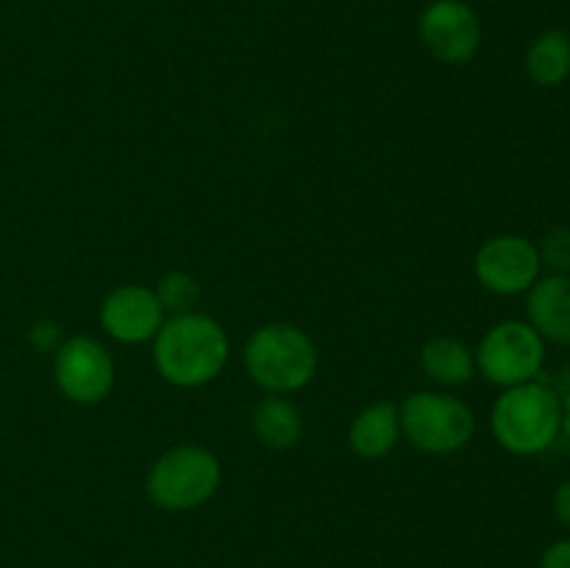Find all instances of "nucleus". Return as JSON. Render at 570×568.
<instances>
[{
  "instance_id": "8",
  "label": "nucleus",
  "mask_w": 570,
  "mask_h": 568,
  "mask_svg": "<svg viewBox=\"0 0 570 568\" xmlns=\"http://www.w3.org/2000/svg\"><path fill=\"white\" fill-rule=\"evenodd\" d=\"M540 254L532 239L521 234H499L490 237L473 259V273L479 284L495 295L529 293L540 278Z\"/></svg>"
},
{
  "instance_id": "9",
  "label": "nucleus",
  "mask_w": 570,
  "mask_h": 568,
  "mask_svg": "<svg viewBox=\"0 0 570 568\" xmlns=\"http://www.w3.org/2000/svg\"><path fill=\"white\" fill-rule=\"evenodd\" d=\"M56 384L61 395L76 404H98L106 399L115 382V365L111 356L98 340L70 337L56 349L53 360Z\"/></svg>"
},
{
  "instance_id": "18",
  "label": "nucleus",
  "mask_w": 570,
  "mask_h": 568,
  "mask_svg": "<svg viewBox=\"0 0 570 568\" xmlns=\"http://www.w3.org/2000/svg\"><path fill=\"white\" fill-rule=\"evenodd\" d=\"M540 568H570V538L554 540L540 557Z\"/></svg>"
},
{
  "instance_id": "14",
  "label": "nucleus",
  "mask_w": 570,
  "mask_h": 568,
  "mask_svg": "<svg viewBox=\"0 0 570 568\" xmlns=\"http://www.w3.org/2000/svg\"><path fill=\"white\" fill-rule=\"evenodd\" d=\"M421 365L429 373V379L454 388V384L471 382L473 371H476V356L462 340L432 337L421 349Z\"/></svg>"
},
{
  "instance_id": "11",
  "label": "nucleus",
  "mask_w": 570,
  "mask_h": 568,
  "mask_svg": "<svg viewBox=\"0 0 570 568\" xmlns=\"http://www.w3.org/2000/svg\"><path fill=\"white\" fill-rule=\"evenodd\" d=\"M529 326L543 340L557 345H570V276L538 278L527 298Z\"/></svg>"
},
{
  "instance_id": "3",
  "label": "nucleus",
  "mask_w": 570,
  "mask_h": 568,
  "mask_svg": "<svg viewBox=\"0 0 570 568\" xmlns=\"http://www.w3.org/2000/svg\"><path fill=\"white\" fill-rule=\"evenodd\" d=\"M245 368L259 388L271 393H293L315 376V343L298 326L271 323L256 329L245 343Z\"/></svg>"
},
{
  "instance_id": "2",
  "label": "nucleus",
  "mask_w": 570,
  "mask_h": 568,
  "mask_svg": "<svg viewBox=\"0 0 570 568\" xmlns=\"http://www.w3.org/2000/svg\"><path fill=\"white\" fill-rule=\"evenodd\" d=\"M490 427L501 449L510 454H540L560 438V399L538 379L504 388L493 404Z\"/></svg>"
},
{
  "instance_id": "16",
  "label": "nucleus",
  "mask_w": 570,
  "mask_h": 568,
  "mask_svg": "<svg viewBox=\"0 0 570 568\" xmlns=\"http://www.w3.org/2000/svg\"><path fill=\"white\" fill-rule=\"evenodd\" d=\"M156 298H159L161 310L173 312V315H184V312L193 310V304L198 301V284L189 273L173 271L165 273L159 282V287L154 290Z\"/></svg>"
},
{
  "instance_id": "7",
  "label": "nucleus",
  "mask_w": 570,
  "mask_h": 568,
  "mask_svg": "<svg viewBox=\"0 0 570 568\" xmlns=\"http://www.w3.org/2000/svg\"><path fill=\"white\" fill-rule=\"evenodd\" d=\"M421 45L445 65H468L482 45V22L465 0H432L417 17Z\"/></svg>"
},
{
  "instance_id": "13",
  "label": "nucleus",
  "mask_w": 570,
  "mask_h": 568,
  "mask_svg": "<svg viewBox=\"0 0 570 568\" xmlns=\"http://www.w3.org/2000/svg\"><path fill=\"white\" fill-rule=\"evenodd\" d=\"M527 72L538 87H560L570 76V33L551 28L527 50Z\"/></svg>"
},
{
  "instance_id": "17",
  "label": "nucleus",
  "mask_w": 570,
  "mask_h": 568,
  "mask_svg": "<svg viewBox=\"0 0 570 568\" xmlns=\"http://www.w3.org/2000/svg\"><path fill=\"white\" fill-rule=\"evenodd\" d=\"M540 265L549 267L557 276H570V228L557 226L540 239Z\"/></svg>"
},
{
  "instance_id": "6",
  "label": "nucleus",
  "mask_w": 570,
  "mask_h": 568,
  "mask_svg": "<svg viewBox=\"0 0 570 568\" xmlns=\"http://www.w3.org/2000/svg\"><path fill=\"white\" fill-rule=\"evenodd\" d=\"M476 368L501 388L534 382L546 362V340L527 321L495 323L476 349Z\"/></svg>"
},
{
  "instance_id": "1",
  "label": "nucleus",
  "mask_w": 570,
  "mask_h": 568,
  "mask_svg": "<svg viewBox=\"0 0 570 568\" xmlns=\"http://www.w3.org/2000/svg\"><path fill=\"white\" fill-rule=\"evenodd\" d=\"M228 337L220 323L200 312H184L161 323L154 337L156 371L176 388H200L223 371Z\"/></svg>"
},
{
  "instance_id": "21",
  "label": "nucleus",
  "mask_w": 570,
  "mask_h": 568,
  "mask_svg": "<svg viewBox=\"0 0 570 568\" xmlns=\"http://www.w3.org/2000/svg\"><path fill=\"white\" fill-rule=\"evenodd\" d=\"M560 432L570 440V390L566 393V399L560 401Z\"/></svg>"
},
{
  "instance_id": "5",
  "label": "nucleus",
  "mask_w": 570,
  "mask_h": 568,
  "mask_svg": "<svg viewBox=\"0 0 570 568\" xmlns=\"http://www.w3.org/2000/svg\"><path fill=\"white\" fill-rule=\"evenodd\" d=\"M401 432L426 454H451L473 438V412L465 401L443 393H412L399 410Z\"/></svg>"
},
{
  "instance_id": "15",
  "label": "nucleus",
  "mask_w": 570,
  "mask_h": 568,
  "mask_svg": "<svg viewBox=\"0 0 570 568\" xmlns=\"http://www.w3.org/2000/svg\"><path fill=\"white\" fill-rule=\"evenodd\" d=\"M301 415L293 401L267 395L254 410V432L267 449H293L301 440Z\"/></svg>"
},
{
  "instance_id": "12",
  "label": "nucleus",
  "mask_w": 570,
  "mask_h": 568,
  "mask_svg": "<svg viewBox=\"0 0 570 568\" xmlns=\"http://www.w3.org/2000/svg\"><path fill=\"white\" fill-rule=\"evenodd\" d=\"M401 434L399 407L393 401H376V404L365 407L360 415L354 418L348 432L351 449L365 460H379L387 454L395 445Z\"/></svg>"
},
{
  "instance_id": "4",
  "label": "nucleus",
  "mask_w": 570,
  "mask_h": 568,
  "mask_svg": "<svg viewBox=\"0 0 570 568\" xmlns=\"http://www.w3.org/2000/svg\"><path fill=\"white\" fill-rule=\"evenodd\" d=\"M220 462L204 445H176L150 466L148 490L150 501L161 510H195L217 493Z\"/></svg>"
},
{
  "instance_id": "19",
  "label": "nucleus",
  "mask_w": 570,
  "mask_h": 568,
  "mask_svg": "<svg viewBox=\"0 0 570 568\" xmlns=\"http://www.w3.org/2000/svg\"><path fill=\"white\" fill-rule=\"evenodd\" d=\"M31 343L37 345L39 351L59 349V329H56L53 321H39L31 326Z\"/></svg>"
},
{
  "instance_id": "10",
  "label": "nucleus",
  "mask_w": 570,
  "mask_h": 568,
  "mask_svg": "<svg viewBox=\"0 0 570 568\" xmlns=\"http://www.w3.org/2000/svg\"><path fill=\"white\" fill-rule=\"evenodd\" d=\"M100 323L106 334L117 343H145L154 340L165 323V310L150 287L142 284H122L106 295L100 306Z\"/></svg>"
},
{
  "instance_id": "20",
  "label": "nucleus",
  "mask_w": 570,
  "mask_h": 568,
  "mask_svg": "<svg viewBox=\"0 0 570 568\" xmlns=\"http://www.w3.org/2000/svg\"><path fill=\"white\" fill-rule=\"evenodd\" d=\"M554 518L562 527H570V479L554 490Z\"/></svg>"
}]
</instances>
